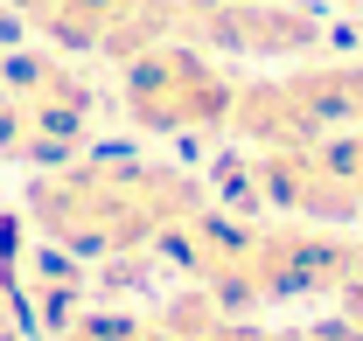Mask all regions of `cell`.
<instances>
[{
	"mask_svg": "<svg viewBox=\"0 0 363 341\" xmlns=\"http://www.w3.org/2000/svg\"><path fill=\"white\" fill-rule=\"evenodd\" d=\"M210 209V188L168 161H56L49 174L28 181V216L35 230L56 237L77 258H126L147 244H168L189 216Z\"/></svg>",
	"mask_w": 363,
	"mask_h": 341,
	"instance_id": "obj_1",
	"label": "cell"
},
{
	"mask_svg": "<svg viewBox=\"0 0 363 341\" xmlns=\"http://www.w3.org/2000/svg\"><path fill=\"white\" fill-rule=\"evenodd\" d=\"M238 70L217 63V49L203 42H154L126 56V84L119 105L140 132H168V139H196V132H230V105H238Z\"/></svg>",
	"mask_w": 363,
	"mask_h": 341,
	"instance_id": "obj_2",
	"label": "cell"
},
{
	"mask_svg": "<svg viewBox=\"0 0 363 341\" xmlns=\"http://www.w3.org/2000/svg\"><path fill=\"white\" fill-rule=\"evenodd\" d=\"M230 132L252 146H308L363 132V63H294L286 77L238 84Z\"/></svg>",
	"mask_w": 363,
	"mask_h": 341,
	"instance_id": "obj_3",
	"label": "cell"
},
{
	"mask_svg": "<svg viewBox=\"0 0 363 341\" xmlns=\"http://www.w3.org/2000/svg\"><path fill=\"white\" fill-rule=\"evenodd\" d=\"M14 28H21V21H14V7H0V56H7V42H14Z\"/></svg>",
	"mask_w": 363,
	"mask_h": 341,
	"instance_id": "obj_5",
	"label": "cell"
},
{
	"mask_svg": "<svg viewBox=\"0 0 363 341\" xmlns=\"http://www.w3.org/2000/svg\"><path fill=\"white\" fill-rule=\"evenodd\" d=\"M56 341H175L161 320H119V313H98V320H70Z\"/></svg>",
	"mask_w": 363,
	"mask_h": 341,
	"instance_id": "obj_4",
	"label": "cell"
}]
</instances>
